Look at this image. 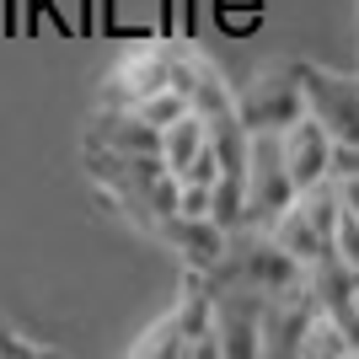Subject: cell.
<instances>
[{
    "label": "cell",
    "instance_id": "1",
    "mask_svg": "<svg viewBox=\"0 0 359 359\" xmlns=\"http://www.w3.org/2000/svg\"><path fill=\"white\" fill-rule=\"evenodd\" d=\"M290 65H295L306 113H311L338 145H359V75L327 70V65H316V60H290Z\"/></svg>",
    "mask_w": 359,
    "mask_h": 359
},
{
    "label": "cell",
    "instance_id": "2",
    "mask_svg": "<svg viewBox=\"0 0 359 359\" xmlns=\"http://www.w3.org/2000/svg\"><path fill=\"white\" fill-rule=\"evenodd\" d=\"M247 225H269L279 210H290L300 198L295 177L285 166V145H279V129H252V145H247Z\"/></svg>",
    "mask_w": 359,
    "mask_h": 359
},
{
    "label": "cell",
    "instance_id": "3",
    "mask_svg": "<svg viewBox=\"0 0 359 359\" xmlns=\"http://www.w3.org/2000/svg\"><path fill=\"white\" fill-rule=\"evenodd\" d=\"M241 107V123L247 129H285L306 113V97H300V81H295V65H269L247 81V91L236 97Z\"/></svg>",
    "mask_w": 359,
    "mask_h": 359
},
{
    "label": "cell",
    "instance_id": "4",
    "mask_svg": "<svg viewBox=\"0 0 359 359\" xmlns=\"http://www.w3.org/2000/svg\"><path fill=\"white\" fill-rule=\"evenodd\" d=\"M161 86H172V48L135 43V48H123L118 60H113V70H107L102 107H135L140 97H150V91H161Z\"/></svg>",
    "mask_w": 359,
    "mask_h": 359
},
{
    "label": "cell",
    "instance_id": "5",
    "mask_svg": "<svg viewBox=\"0 0 359 359\" xmlns=\"http://www.w3.org/2000/svg\"><path fill=\"white\" fill-rule=\"evenodd\" d=\"M210 295H215V338H220V354L225 359H257L263 300L269 295H252V290H236V285H210Z\"/></svg>",
    "mask_w": 359,
    "mask_h": 359
},
{
    "label": "cell",
    "instance_id": "6",
    "mask_svg": "<svg viewBox=\"0 0 359 359\" xmlns=\"http://www.w3.org/2000/svg\"><path fill=\"white\" fill-rule=\"evenodd\" d=\"M279 145H285V166H290V177H295L300 194L332 182V150H338V140H332L311 113H300L295 123H285V129H279Z\"/></svg>",
    "mask_w": 359,
    "mask_h": 359
},
{
    "label": "cell",
    "instance_id": "7",
    "mask_svg": "<svg viewBox=\"0 0 359 359\" xmlns=\"http://www.w3.org/2000/svg\"><path fill=\"white\" fill-rule=\"evenodd\" d=\"M156 236L166 241V247H177L182 263H188V273H215L220 269L225 247H231V231H225L220 220H182V215H172V220L156 225Z\"/></svg>",
    "mask_w": 359,
    "mask_h": 359
},
{
    "label": "cell",
    "instance_id": "8",
    "mask_svg": "<svg viewBox=\"0 0 359 359\" xmlns=\"http://www.w3.org/2000/svg\"><path fill=\"white\" fill-rule=\"evenodd\" d=\"M263 231H269V236L279 241V247H285L290 257H295L300 269H311L316 257H327V252H332V241H327V236H322V231L311 225V215L300 210V198L290 204V210H279L269 225H263Z\"/></svg>",
    "mask_w": 359,
    "mask_h": 359
},
{
    "label": "cell",
    "instance_id": "9",
    "mask_svg": "<svg viewBox=\"0 0 359 359\" xmlns=\"http://www.w3.org/2000/svg\"><path fill=\"white\" fill-rule=\"evenodd\" d=\"M204 145H210V118H204L198 107H188V113H177L172 123H161V161H166V172H182Z\"/></svg>",
    "mask_w": 359,
    "mask_h": 359
},
{
    "label": "cell",
    "instance_id": "10",
    "mask_svg": "<svg viewBox=\"0 0 359 359\" xmlns=\"http://www.w3.org/2000/svg\"><path fill=\"white\" fill-rule=\"evenodd\" d=\"M295 359H359V344H354V332H348L344 322H332L327 311H316L306 338H300Z\"/></svg>",
    "mask_w": 359,
    "mask_h": 359
},
{
    "label": "cell",
    "instance_id": "11",
    "mask_svg": "<svg viewBox=\"0 0 359 359\" xmlns=\"http://www.w3.org/2000/svg\"><path fill=\"white\" fill-rule=\"evenodd\" d=\"M215 220H220L225 231H241V225H247V182H241L236 172H225V177L215 182Z\"/></svg>",
    "mask_w": 359,
    "mask_h": 359
},
{
    "label": "cell",
    "instance_id": "12",
    "mask_svg": "<svg viewBox=\"0 0 359 359\" xmlns=\"http://www.w3.org/2000/svg\"><path fill=\"white\" fill-rule=\"evenodd\" d=\"M135 113L150 123V129H161V123H172L177 113H188V97H182L177 86H161V91H150V97H140Z\"/></svg>",
    "mask_w": 359,
    "mask_h": 359
},
{
    "label": "cell",
    "instance_id": "13",
    "mask_svg": "<svg viewBox=\"0 0 359 359\" xmlns=\"http://www.w3.org/2000/svg\"><path fill=\"white\" fill-rule=\"evenodd\" d=\"M172 215H182V220H204L210 215L215 220V182H182L177 177V210Z\"/></svg>",
    "mask_w": 359,
    "mask_h": 359
},
{
    "label": "cell",
    "instance_id": "14",
    "mask_svg": "<svg viewBox=\"0 0 359 359\" xmlns=\"http://www.w3.org/2000/svg\"><path fill=\"white\" fill-rule=\"evenodd\" d=\"M332 252L344 257L348 269H359V215H348L338 204V225H332Z\"/></svg>",
    "mask_w": 359,
    "mask_h": 359
},
{
    "label": "cell",
    "instance_id": "15",
    "mask_svg": "<svg viewBox=\"0 0 359 359\" xmlns=\"http://www.w3.org/2000/svg\"><path fill=\"white\" fill-rule=\"evenodd\" d=\"M338 172H344V177H359V145H338L332 150V177H338Z\"/></svg>",
    "mask_w": 359,
    "mask_h": 359
},
{
    "label": "cell",
    "instance_id": "16",
    "mask_svg": "<svg viewBox=\"0 0 359 359\" xmlns=\"http://www.w3.org/2000/svg\"><path fill=\"white\" fill-rule=\"evenodd\" d=\"M332 188H338V204H344L348 215H359V177H344V172H338Z\"/></svg>",
    "mask_w": 359,
    "mask_h": 359
}]
</instances>
